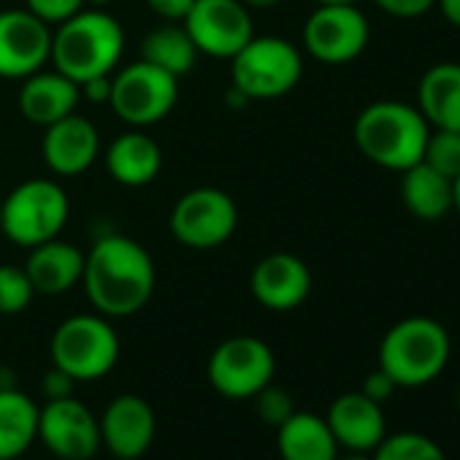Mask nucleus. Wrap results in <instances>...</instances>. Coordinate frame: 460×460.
<instances>
[{
  "mask_svg": "<svg viewBox=\"0 0 460 460\" xmlns=\"http://www.w3.org/2000/svg\"><path fill=\"white\" fill-rule=\"evenodd\" d=\"M155 263L149 252L122 234H109L84 255L82 285L98 314L119 320L141 312L155 293Z\"/></svg>",
  "mask_w": 460,
  "mask_h": 460,
  "instance_id": "obj_1",
  "label": "nucleus"
},
{
  "mask_svg": "<svg viewBox=\"0 0 460 460\" xmlns=\"http://www.w3.org/2000/svg\"><path fill=\"white\" fill-rule=\"evenodd\" d=\"M125 52V31L103 9H82L52 33V66L76 84L111 76Z\"/></svg>",
  "mask_w": 460,
  "mask_h": 460,
  "instance_id": "obj_2",
  "label": "nucleus"
},
{
  "mask_svg": "<svg viewBox=\"0 0 460 460\" xmlns=\"http://www.w3.org/2000/svg\"><path fill=\"white\" fill-rule=\"evenodd\" d=\"M428 136L430 125L420 109L403 101L368 103L352 128V138L360 155L374 165L398 173L422 160Z\"/></svg>",
  "mask_w": 460,
  "mask_h": 460,
  "instance_id": "obj_3",
  "label": "nucleus"
},
{
  "mask_svg": "<svg viewBox=\"0 0 460 460\" xmlns=\"http://www.w3.org/2000/svg\"><path fill=\"white\" fill-rule=\"evenodd\" d=\"M452 355L447 328L433 317H406L395 323L379 344V368L406 390L425 387L441 376Z\"/></svg>",
  "mask_w": 460,
  "mask_h": 460,
  "instance_id": "obj_4",
  "label": "nucleus"
},
{
  "mask_svg": "<svg viewBox=\"0 0 460 460\" xmlns=\"http://www.w3.org/2000/svg\"><path fill=\"white\" fill-rule=\"evenodd\" d=\"M71 203L66 190L52 179H28L17 184L0 208V230L17 247L33 250L63 234Z\"/></svg>",
  "mask_w": 460,
  "mask_h": 460,
  "instance_id": "obj_5",
  "label": "nucleus"
},
{
  "mask_svg": "<svg viewBox=\"0 0 460 460\" xmlns=\"http://www.w3.org/2000/svg\"><path fill=\"white\" fill-rule=\"evenodd\" d=\"M304 55L279 36H252V41L230 58V82L247 101H277L298 87Z\"/></svg>",
  "mask_w": 460,
  "mask_h": 460,
  "instance_id": "obj_6",
  "label": "nucleus"
},
{
  "mask_svg": "<svg viewBox=\"0 0 460 460\" xmlns=\"http://www.w3.org/2000/svg\"><path fill=\"white\" fill-rule=\"evenodd\" d=\"M119 360V336L103 314H74L52 336V366L76 382L103 379Z\"/></svg>",
  "mask_w": 460,
  "mask_h": 460,
  "instance_id": "obj_7",
  "label": "nucleus"
},
{
  "mask_svg": "<svg viewBox=\"0 0 460 460\" xmlns=\"http://www.w3.org/2000/svg\"><path fill=\"white\" fill-rule=\"evenodd\" d=\"M168 225L181 247L217 250L236 234L239 208L225 190L195 187L173 203Z\"/></svg>",
  "mask_w": 460,
  "mask_h": 460,
  "instance_id": "obj_8",
  "label": "nucleus"
},
{
  "mask_svg": "<svg viewBox=\"0 0 460 460\" xmlns=\"http://www.w3.org/2000/svg\"><path fill=\"white\" fill-rule=\"evenodd\" d=\"M277 358L263 339L234 336L225 339L208 358V385L230 401L255 398L266 385L274 382Z\"/></svg>",
  "mask_w": 460,
  "mask_h": 460,
  "instance_id": "obj_9",
  "label": "nucleus"
},
{
  "mask_svg": "<svg viewBox=\"0 0 460 460\" xmlns=\"http://www.w3.org/2000/svg\"><path fill=\"white\" fill-rule=\"evenodd\" d=\"M179 98V79L138 60L111 76V109L130 128H149L171 114Z\"/></svg>",
  "mask_w": 460,
  "mask_h": 460,
  "instance_id": "obj_10",
  "label": "nucleus"
},
{
  "mask_svg": "<svg viewBox=\"0 0 460 460\" xmlns=\"http://www.w3.org/2000/svg\"><path fill=\"white\" fill-rule=\"evenodd\" d=\"M371 39V25L355 4H317L304 25L306 52L325 66L358 60Z\"/></svg>",
  "mask_w": 460,
  "mask_h": 460,
  "instance_id": "obj_11",
  "label": "nucleus"
},
{
  "mask_svg": "<svg viewBox=\"0 0 460 460\" xmlns=\"http://www.w3.org/2000/svg\"><path fill=\"white\" fill-rule=\"evenodd\" d=\"M181 25L198 55L217 60L236 58L255 36L250 9L242 0H195Z\"/></svg>",
  "mask_w": 460,
  "mask_h": 460,
  "instance_id": "obj_12",
  "label": "nucleus"
},
{
  "mask_svg": "<svg viewBox=\"0 0 460 460\" xmlns=\"http://www.w3.org/2000/svg\"><path fill=\"white\" fill-rule=\"evenodd\" d=\"M39 438L60 460H93L103 447L98 417L74 395L47 401V406H41Z\"/></svg>",
  "mask_w": 460,
  "mask_h": 460,
  "instance_id": "obj_13",
  "label": "nucleus"
},
{
  "mask_svg": "<svg viewBox=\"0 0 460 460\" xmlns=\"http://www.w3.org/2000/svg\"><path fill=\"white\" fill-rule=\"evenodd\" d=\"M52 55V25L28 9L0 12V79H28Z\"/></svg>",
  "mask_w": 460,
  "mask_h": 460,
  "instance_id": "obj_14",
  "label": "nucleus"
},
{
  "mask_svg": "<svg viewBox=\"0 0 460 460\" xmlns=\"http://www.w3.org/2000/svg\"><path fill=\"white\" fill-rule=\"evenodd\" d=\"M98 422L101 444L119 460H138L141 455H146L157 433V417L152 403L133 393L111 398Z\"/></svg>",
  "mask_w": 460,
  "mask_h": 460,
  "instance_id": "obj_15",
  "label": "nucleus"
},
{
  "mask_svg": "<svg viewBox=\"0 0 460 460\" xmlns=\"http://www.w3.org/2000/svg\"><path fill=\"white\" fill-rule=\"evenodd\" d=\"M250 290L261 306L271 312H293L312 293V271L298 255L274 252L252 269Z\"/></svg>",
  "mask_w": 460,
  "mask_h": 460,
  "instance_id": "obj_16",
  "label": "nucleus"
},
{
  "mask_svg": "<svg viewBox=\"0 0 460 460\" xmlns=\"http://www.w3.org/2000/svg\"><path fill=\"white\" fill-rule=\"evenodd\" d=\"M44 130L47 133L41 138V155L49 171L58 176H79L101 155L98 128L76 111L52 122Z\"/></svg>",
  "mask_w": 460,
  "mask_h": 460,
  "instance_id": "obj_17",
  "label": "nucleus"
},
{
  "mask_svg": "<svg viewBox=\"0 0 460 460\" xmlns=\"http://www.w3.org/2000/svg\"><path fill=\"white\" fill-rule=\"evenodd\" d=\"M325 422H328L339 449H347V452H368L371 455L379 447V441L387 436V420H385L382 403L366 398L360 390L339 395L331 403Z\"/></svg>",
  "mask_w": 460,
  "mask_h": 460,
  "instance_id": "obj_18",
  "label": "nucleus"
},
{
  "mask_svg": "<svg viewBox=\"0 0 460 460\" xmlns=\"http://www.w3.org/2000/svg\"><path fill=\"white\" fill-rule=\"evenodd\" d=\"M22 90H20V111L28 122L49 128L52 122L68 117L76 111L82 93L79 84L71 82L68 76H63L60 71H39L28 79H22Z\"/></svg>",
  "mask_w": 460,
  "mask_h": 460,
  "instance_id": "obj_19",
  "label": "nucleus"
},
{
  "mask_svg": "<svg viewBox=\"0 0 460 460\" xmlns=\"http://www.w3.org/2000/svg\"><path fill=\"white\" fill-rule=\"evenodd\" d=\"M25 274L36 293L41 296H63L71 288L82 285L84 274V252L68 242L52 239L31 250L25 263Z\"/></svg>",
  "mask_w": 460,
  "mask_h": 460,
  "instance_id": "obj_20",
  "label": "nucleus"
},
{
  "mask_svg": "<svg viewBox=\"0 0 460 460\" xmlns=\"http://www.w3.org/2000/svg\"><path fill=\"white\" fill-rule=\"evenodd\" d=\"M420 114L430 130L460 133V63H436L417 82Z\"/></svg>",
  "mask_w": 460,
  "mask_h": 460,
  "instance_id": "obj_21",
  "label": "nucleus"
},
{
  "mask_svg": "<svg viewBox=\"0 0 460 460\" xmlns=\"http://www.w3.org/2000/svg\"><path fill=\"white\" fill-rule=\"evenodd\" d=\"M106 168L111 179L125 187H146L163 168L160 144L141 130L122 133L106 149Z\"/></svg>",
  "mask_w": 460,
  "mask_h": 460,
  "instance_id": "obj_22",
  "label": "nucleus"
},
{
  "mask_svg": "<svg viewBox=\"0 0 460 460\" xmlns=\"http://www.w3.org/2000/svg\"><path fill=\"white\" fill-rule=\"evenodd\" d=\"M277 449L282 460H336L339 444L325 417L312 411H293L277 428Z\"/></svg>",
  "mask_w": 460,
  "mask_h": 460,
  "instance_id": "obj_23",
  "label": "nucleus"
},
{
  "mask_svg": "<svg viewBox=\"0 0 460 460\" xmlns=\"http://www.w3.org/2000/svg\"><path fill=\"white\" fill-rule=\"evenodd\" d=\"M401 200L411 217L438 222L452 211V179L420 160L401 173Z\"/></svg>",
  "mask_w": 460,
  "mask_h": 460,
  "instance_id": "obj_24",
  "label": "nucleus"
},
{
  "mask_svg": "<svg viewBox=\"0 0 460 460\" xmlns=\"http://www.w3.org/2000/svg\"><path fill=\"white\" fill-rule=\"evenodd\" d=\"M41 406L17 387L0 390V460H20L39 438Z\"/></svg>",
  "mask_w": 460,
  "mask_h": 460,
  "instance_id": "obj_25",
  "label": "nucleus"
},
{
  "mask_svg": "<svg viewBox=\"0 0 460 460\" xmlns=\"http://www.w3.org/2000/svg\"><path fill=\"white\" fill-rule=\"evenodd\" d=\"M195 58H198V49L192 39L187 36L184 25H176V22L152 31L141 44V60L168 71L176 79L192 71Z\"/></svg>",
  "mask_w": 460,
  "mask_h": 460,
  "instance_id": "obj_26",
  "label": "nucleus"
},
{
  "mask_svg": "<svg viewBox=\"0 0 460 460\" xmlns=\"http://www.w3.org/2000/svg\"><path fill=\"white\" fill-rule=\"evenodd\" d=\"M371 460H447V455L430 436L403 430L385 436L371 452Z\"/></svg>",
  "mask_w": 460,
  "mask_h": 460,
  "instance_id": "obj_27",
  "label": "nucleus"
},
{
  "mask_svg": "<svg viewBox=\"0 0 460 460\" xmlns=\"http://www.w3.org/2000/svg\"><path fill=\"white\" fill-rule=\"evenodd\" d=\"M422 163H428L433 171H438L447 179H455L460 173V133L452 130H430Z\"/></svg>",
  "mask_w": 460,
  "mask_h": 460,
  "instance_id": "obj_28",
  "label": "nucleus"
},
{
  "mask_svg": "<svg viewBox=\"0 0 460 460\" xmlns=\"http://www.w3.org/2000/svg\"><path fill=\"white\" fill-rule=\"evenodd\" d=\"M33 285L20 266H0V314H20L33 304Z\"/></svg>",
  "mask_w": 460,
  "mask_h": 460,
  "instance_id": "obj_29",
  "label": "nucleus"
},
{
  "mask_svg": "<svg viewBox=\"0 0 460 460\" xmlns=\"http://www.w3.org/2000/svg\"><path fill=\"white\" fill-rule=\"evenodd\" d=\"M255 411H258V417L266 422V425H271V428H279L285 420H290L293 417V411H296V403H293V395L288 393V390H282V387H277L274 382L271 385H266L255 398Z\"/></svg>",
  "mask_w": 460,
  "mask_h": 460,
  "instance_id": "obj_30",
  "label": "nucleus"
},
{
  "mask_svg": "<svg viewBox=\"0 0 460 460\" xmlns=\"http://www.w3.org/2000/svg\"><path fill=\"white\" fill-rule=\"evenodd\" d=\"M25 4H28V12H33L47 25H60L87 6L84 0H25Z\"/></svg>",
  "mask_w": 460,
  "mask_h": 460,
  "instance_id": "obj_31",
  "label": "nucleus"
},
{
  "mask_svg": "<svg viewBox=\"0 0 460 460\" xmlns=\"http://www.w3.org/2000/svg\"><path fill=\"white\" fill-rule=\"evenodd\" d=\"M371 4L395 20H420L436 9V0H371Z\"/></svg>",
  "mask_w": 460,
  "mask_h": 460,
  "instance_id": "obj_32",
  "label": "nucleus"
},
{
  "mask_svg": "<svg viewBox=\"0 0 460 460\" xmlns=\"http://www.w3.org/2000/svg\"><path fill=\"white\" fill-rule=\"evenodd\" d=\"M74 387H76V379L68 376L63 368L52 366L44 376H41V393L47 401H60V398H68L74 395Z\"/></svg>",
  "mask_w": 460,
  "mask_h": 460,
  "instance_id": "obj_33",
  "label": "nucleus"
},
{
  "mask_svg": "<svg viewBox=\"0 0 460 460\" xmlns=\"http://www.w3.org/2000/svg\"><path fill=\"white\" fill-rule=\"evenodd\" d=\"M395 390H398V385H395V382H393L382 368L371 371V374L363 379V387H360V393H363L366 398L376 401V403H385Z\"/></svg>",
  "mask_w": 460,
  "mask_h": 460,
  "instance_id": "obj_34",
  "label": "nucleus"
},
{
  "mask_svg": "<svg viewBox=\"0 0 460 460\" xmlns=\"http://www.w3.org/2000/svg\"><path fill=\"white\" fill-rule=\"evenodd\" d=\"M195 0H146L149 12H155L165 22H181Z\"/></svg>",
  "mask_w": 460,
  "mask_h": 460,
  "instance_id": "obj_35",
  "label": "nucleus"
},
{
  "mask_svg": "<svg viewBox=\"0 0 460 460\" xmlns=\"http://www.w3.org/2000/svg\"><path fill=\"white\" fill-rule=\"evenodd\" d=\"M82 98H87L90 103H109L111 98V76H95L87 79L84 84H79Z\"/></svg>",
  "mask_w": 460,
  "mask_h": 460,
  "instance_id": "obj_36",
  "label": "nucleus"
},
{
  "mask_svg": "<svg viewBox=\"0 0 460 460\" xmlns=\"http://www.w3.org/2000/svg\"><path fill=\"white\" fill-rule=\"evenodd\" d=\"M436 9L452 28L460 31V0H436Z\"/></svg>",
  "mask_w": 460,
  "mask_h": 460,
  "instance_id": "obj_37",
  "label": "nucleus"
},
{
  "mask_svg": "<svg viewBox=\"0 0 460 460\" xmlns=\"http://www.w3.org/2000/svg\"><path fill=\"white\" fill-rule=\"evenodd\" d=\"M247 9H277L282 0H242Z\"/></svg>",
  "mask_w": 460,
  "mask_h": 460,
  "instance_id": "obj_38",
  "label": "nucleus"
},
{
  "mask_svg": "<svg viewBox=\"0 0 460 460\" xmlns=\"http://www.w3.org/2000/svg\"><path fill=\"white\" fill-rule=\"evenodd\" d=\"M452 211H455L457 219H460V173L452 179Z\"/></svg>",
  "mask_w": 460,
  "mask_h": 460,
  "instance_id": "obj_39",
  "label": "nucleus"
},
{
  "mask_svg": "<svg viewBox=\"0 0 460 460\" xmlns=\"http://www.w3.org/2000/svg\"><path fill=\"white\" fill-rule=\"evenodd\" d=\"M9 387H17L14 374H12V368H0V390H9Z\"/></svg>",
  "mask_w": 460,
  "mask_h": 460,
  "instance_id": "obj_40",
  "label": "nucleus"
},
{
  "mask_svg": "<svg viewBox=\"0 0 460 460\" xmlns=\"http://www.w3.org/2000/svg\"><path fill=\"white\" fill-rule=\"evenodd\" d=\"M336 460H371L368 452H347V455H336Z\"/></svg>",
  "mask_w": 460,
  "mask_h": 460,
  "instance_id": "obj_41",
  "label": "nucleus"
},
{
  "mask_svg": "<svg viewBox=\"0 0 460 460\" xmlns=\"http://www.w3.org/2000/svg\"><path fill=\"white\" fill-rule=\"evenodd\" d=\"M84 4L90 6V9H106L111 0H84Z\"/></svg>",
  "mask_w": 460,
  "mask_h": 460,
  "instance_id": "obj_42",
  "label": "nucleus"
},
{
  "mask_svg": "<svg viewBox=\"0 0 460 460\" xmlns=\"http://www.w3.org/2000/svg\"><path fill=\"white\" fill-rule=\"evenodd\" d=\"M314 4H358V0H314Z\"/></svg>",
  "mask_w": 460,
  "mask_h": 460,
  "instance_id": "obj_43",
  "label": "nucleus"
},
{
  "mask_svg": "<svg viewBox=\"0 0 460 460\" xmlns=\"http://www.w3.org/2000/svg\"><path fill=\"white\" fill-rule=\"evenodd\" d=\"M455 406H457V414H460V385H457V395H455Z\"/></svg>",
  "mask_w": 460,
  "mask_h": 460,
  "instance_id": "obj_44",
  "label": "nucleus"
},
{
  "mask_svg": "<svg viewBox=\"0 0 460 460\" xmlns=\"http://www.w3.org/2000/svg\"><path fill=\"white\" fill-rule=\"evenodd\" d=\"M0 208H4V198H0Z\"/></svg>",
  "mask_w": 460,
  "mask_h": 460,
  "instance_id": "obj_45",
  "label": "nucleus"
}]
</instances>
